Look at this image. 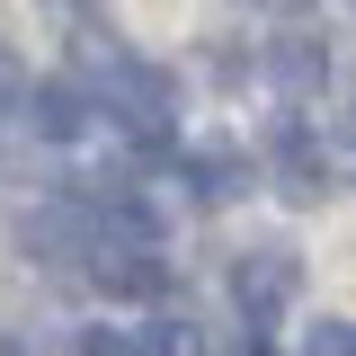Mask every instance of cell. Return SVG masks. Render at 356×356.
I'll return each mask as SVG.
<instances>
[{
	"label": "cell",
	"instance_id": "7a4b0ae2",
	"mask_svg": "<svg viewBox=\"0 0 356 356\" xmlns=\"http://www.w3.org/2000/svg\"><path fill=\"white\" fill-rule=\"evenodd\" d=\"M107 116L143 143H161L170 134V81L152 72V63H125V54H107Z\"/></svg>",
	"mask_w": 356,
	"mask_h": 356
},
{
	"label": "cell",
	"instance_id": "8992f818",
	"mask_svg": "<svg viewBox=\"0 0 356 356\" xmlns=\"http://www.w3.org/2000/svg\"><path fill=\"white\" fill-rule=\"evenodd\" d=\"M276 178H285V196H303V205L321 196V152H312V134H303V125L276 134Z\"/></svg>",
	"mask_w": 356,
	"mask_h": 356
},
{
	"label": "cell",
	"instance_id": "5b68a950",
	"mask_svg": "<svg viewBox=\"0 0 356 356\" xmlns=\"http://www.w3.org/2000/svg\"><path fill=\"white\" fill-rule=\"evenodd\" d=\"M27 125H36L44 143H72V134L89 125V98L72 81H36V89H27Z\"/></svg>",
	"mask_w": 356,
	"mask_h": 356
},
{
	"label": "cell",
	"instance_id": "277c9868",
	"mask_svg": "<svg viewBox=\"0 0 356 356\" xmlns=\"http://www.w3.org/2000/svg\"><path fill=\"white\" fill-rule=\"evenodd\" d=\"M267 81L285 89V98H312V89L330 81V54H321L312 36H276L267 44Z\"/></svg>",
	"mask_w": 356,
	"mask_h": 356
},
{
	"label": "cell",
	"instance_id": "52a82bcc",
	"mask_svg": "<svg viewBox=\"0 0 356 356\" xmlns=\"http://www.w3.org/2000/svg\"><path fill=\"white\" fill-rule=\"evenodd\" d=\"M187 178H196V196H205V205H222V196H241V187H250V161H241V152H196Z\"/></svg>",
	"mask_w": 356,
	"mask_h": 356
},
{
	"label": "cell",
	"instance_id": "ba28073f",
	"mask_svg": "<svg viewBox=\"0 0 356 356\" xmlns=\"http://www.w3.org/2000/svg\"><path fill=\"white\" fill-rule=\"evenodd\" d=\"M81 356H161V339L152 330H89Z\"/></svg>",
	"mask_w": 356,
	"mask_h": 356
},
{
	"label": "cell",
	"instance_id": "9c48e42d",
	"mask_svg": "<svg viewBox=\"0 0 356 356\" xmlns=\"http://www.w3.org/2000/svg\"><path fill=\"white\" fill-rule=\"evenodd\" d=\"M303 356H356V321H321V330H303Z\"/></svg>",
	"mask_w": 356,
	"mask_h": 356
},
{
	"label": "cell",
	"instance_id": "30bf717a",
	"mask_svg": "<svg viewBox=\"0 0 356 356\" xmlns=\"http://www.w3.org/2000/svg\"><path fill=\"white\" fill-rule=\"evenodd\" d=\"M9 107H27V72H18V63L0 54V116H9Z\"/></svg>",
	"mask_w": 356,
	"mask_h": 356
},
{
	"label": "cell",
	"instance_id": "6da1fadb",
	"mask_svg": "<svg viewBox=\"0 0 356 356\" xmlns=\"http://www.w3.org/2000/svg\"><path fill=\"white\" fill-rule=\"evenodd\" d=\"M89 276L107 285V294H161L170 285V267H161V250H152V232H125V222H98V241H89Z\"/></svg>",
	"mask_w": 356,
	"mask_h": 356
},
{
	"label": "cell",
	"instance_id": "8fae6325",
	"mask_svg": "<svg viewBox=\"0 0 356 356\" xmlns=\"http://www.w3.org/2000/svg\"><path fill=\"white\" fill-rule=\"evenodd\" d=\"M0 356H18V348H9V339H0Z\"/></svg>",
	"mask_w": 356,
	"mask_h": 356
},
{
	"label": "cell",
	"instance_id": "3957f363",
	"mask_svg": "<svg viewBox=\"0 0 356 356\" xmlns=\"http://www.w3.org/2000/svg\"><path fill=\"white\" fill-rule=\"evenodd\" d=\"M294 294H303L294 250H241V259H232V303L250 312V330H259V321H276Z\"/></svg>",
	"mask_w": 356,
	"mask_h": 356
}]
</instances>
